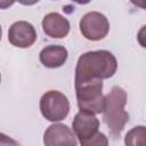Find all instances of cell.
I'll list each match as a JSON object with an SVG mask.
<instances>
[{"mask_svg":"<svg viewBox=\"0 0 146 146\" xmlns=\"http://www.w3.org/2000/svg\"><path fill=\"white\" fill-rule=\"evenodd\" d=\"M40 112L50 122H59L70 113V102L67 97L58 90L46 91L40 98Z\"/></svg>","mask_w":146,"mask_h":146,"instance_id":"4","label":"cell"},{"mask_svg":"<svg viewBox=\"0 0 146 146\" xmlns=\"http://www.w3.org/2000/svg\"><path fill=\"white\" fill-rule=\"evenodd\" d=\"M0 82H1V73H0Z\"/></svg>","mask_w":146,"mask_h":146,"instance_id":"15","label":"cell"},{"mask_svg":"<svg viewBox=\"0 0 146 146\" xmlns=\"http://www.w3.org/2000/svg\"><path fill=\"white\" fill-rule=\"evenodd\" d=\"M127 99V91L119 86H114L105 96V107L102 113L103 122L113 139H117L121 136L129 121V113L124 110Z\"/></svg>","mask_w":146,"mask_h":146,"instance_id":"2","label":"cell"},{"mask_svg":"<svg viewBox=\"0 0 146 146\" xmlns=\"http://www.w3.org/2000/svg\"><path fill=\"white\" fill-rule=\"evenodd\" d=\"M41 25L44 34L52 39L65 38L71 29L68 19L56 11L47 14L42 19Z\"/></svg>","mask_w":146,"mask_h":146,"instance_id":"9","label":"cell"},{"mask_svg":"<svg viewBox=\"0 0 146 146\" xmlns=\"http://www.w3.org/2000/svg\"><path fill=\"white\" fill-rule=\"evenodd\" d=\"M80 144L81 146H108V138L105 133L98 131L96 135Z\"/></svg>","mask_w":146,"mask_h":146,"instance_id":"12","label":"cell"},{"mask_svg":"<svg viewBox=\"0 0 146 146\" xmlns=\"http://www.w3.org/2000/svg\"><path fill=\"white\" fill-rule=\"evenodd\" d=\"M81 34L90 41L103 40L110 32V22L107 17L99 11H89L84 14L79 23Z\"/></svg>","mask_w":146,"mask_h":146,"instance_id":"5","label":"cell"},{"mask_svg":"<svg viewBox=\"0 0 146 146\" xmlns=\"http://www.w3.org/2000/svg\"><path fill=\"white\" fill-rule=\"evenodd\" d=\"M0 146H21V144L14 138L0 132Z\"/></svg>","mask_w":146,"mask_h":146,"instance_id":"13","label":"cell"},{"mask_svg":"<svg viewBox=\"0 0 146 146\" xmlns=\"http://www.w3.org/2000/svg\"><path fill=\"white\" fill-rule=\"evenodd\" d=\"M34 26L26 21H18L10 25L8 30V41L17 48H29L36 41Z\"/></svg>","mask_w":146,"mask_h":146,"instance_id":"7","label":"cell"},{"mask_svg":"<svg viewBox=\"0 0 146 146\" xmlns=\"http://www.w3.org/2000/svg\"><path fill=\"white\" fill-rule=\"evenodd\" d=\"M67 57H68L67 49L60 44L47 46L39 54L40 63L48 68H57L63 66L66 63Z\"/></svg>","mask_w":146,"mask_h":146,"instance_id":"10","label":"cell"},{"mask_svg":"<svg viewBox=\"0 0 146 146\" xmlns=\"http://www.w3.org/2000/svg\"><path fill=\"white\" fill-rule=\"evenodd\" d=\"M44 146H78L73 130L64 123L50 124L43 133Z\"/></svg>","mask_w":146,"mask_h":146,"instance_id":"6","label":"cell"},{"mask_svg":"<svg viewBox=\"0 0 146 146\" xmlns=\"http://www.w3.org/2000/svg\"><path fill=\"white\" fill-rule=\"evenodd\" d=\"M1 36H2V27L0 25V41H1Z\"/></svg>","mask_w":146,"mask_h":146,"instance_id":"14","label":"cell"},{"mask_svg":"<svg viewBox=\"0 0 146 146\" xmlns=\"http://www.w3.org/2000/svg\"><path fill=\"white\" fill-rule=\"evenodd\" d=\"M117 70V60L108 50H92L82 54L76 62L74 86L91 80L112 78Z\"/></svg>","mask_w":146,"mask_h":146,"instance_id":"1","label":"cell"},{"mask_svg":"<svg viewBox=\"0 0 146 146\" xmlns=\"http://www.w3.org/2000/svg\"><path fill=\"white\" fill-rule=\"evenodd\" d=\"M146 129L145 125H137L130 129L124 137L125 146H146Z\"/></svg>","mask_w":146,"mask_h":146,"instance_id":"11","label":"cell"},{"mask_svg":"<svg viewBox=\"0 0 146 146\" xmlns=\"http://www.w3.org/2000/svg\"><path fill=\"white\" fill-rule=\"evenodd\" d=\"M72 130L80 143L89 139L98 132L99 120L95 114L87 111H79L72 122Z\"/></svg>","mask_w":146,"mask_h":146,"instance_id":"8","label":"cell"},{"mask_svg":"<svg viewBox=\"0 0 146 146\" xmlns=\"http://www.w3.org/2000/svg\"><path fill=\"white\" fill-rule=\"evenodd\" d=\"M76 103L81 111L92 114H100L105 107V96L103 95V81L91 80L75 84Z\"/></svg>","mask_w":146,"mask_h":146,"instance_id":"3","label":"cell"}]
</instances>
